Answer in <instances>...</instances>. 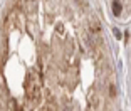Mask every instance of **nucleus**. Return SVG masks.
<instances>
[{"label":"nucleus","mask_w":131,"mask_h":111,"mask_svg":"<svg viewBox=\"0 0 131 111\" xmlns=\"http://www.w3.org/2000/svg\"><path fill=\"white\" fill-rule=\"evenodd\" d=\"M121 10H123V5H121V2H119V0H114V2H113V14L118 17V15L121 14Z\"/></svg>","instance_id":"f257e3e1"},{"label":"nucleus","mask_w":131,"mask_h":111,"mask_svg":"<svg viewBox=\"0 0 131 111\" xmlns=\"http://www.w3.org/2000/svg\"><path fill=\"white\" fill-rule=\"evenodd\" d=\"M113 34H114V37H116V39H121V35H123L119 29H113Z\"/></svg>","instance_id":"f03ea898"}]
</instances>
